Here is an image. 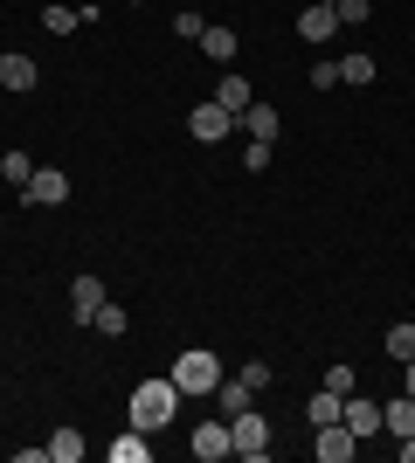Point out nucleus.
<instances>
[{
    "instance_id": "10",
    "label": "nucleus",
    "mask_w": 415,
    "mask_h": 463,
    "mask_svg": "<svg viewBox=\"0 0 415 463\" xmlns=\"http://www.w3.org/2000/svg\"><path fill=\"white\" fill-rule=\"evenodd\" d=\"M35 83H42L35 56H0V90H35Z\"/></svg>"
},
{
    "instance_id": "15",
    "label": "nucleus",
    "mask_w": 415,
    "mask_h": 463,
    "mask_svg": "<svg viewBox=\"0 0 415 463\" xmlns=\"http://www.w3.org/2000/svg\"><path fill=\"white\" fill-rule=\"evenodd\" d=\"M215 104H222V111H250V104H257V90L229 70V77H222V90H215Z\"/></svg>"
},
{
    "instance_id": "26",
    "label": "nucleus",
    "mask_w": 415,
    "mask_h": 463,
    "mask_svg": "<svg viewBox=\"0 0 415 463\" xmlns=\"http://www.w3.org/2000/svg\"><path fill=\"white\" fill-rule=\"evenodd\" d=\"M333 83H339V62L318 56V62H312V90H333Z\"/></svg>"
},
{
    "instance_id": "29",
    "label": "nucleus",
    "mask_w": 415,
    "mask_h": 463,
    "mask_svg": "<svg viewBox=\"0 0 415 463\" xmlns=\"http://www.w3.org/2000/svg\"><path fill=\"white\" fill-rule=\"evenodd\" d=\"M236 381H242V387H257V394H263V387H270V367H263V360H250V367H242Z\"/></svg>"
},
{
    "instance_id": "25",
    "label": "nucleus",
    "mask_w": 415,
    "mask_h": 463,
    "mask_svg": "<svg viewBox=\"0 0 415 463\" xmlns=\"http://www.w3.org/2000/svg\"><path fill=\"white\" fill-rule=\"evenodd\" d=\"M333 14H339V28H360V21H367V0H333Z\"/></svg>"
},
{
    "instance_id": "11",
    "label": "nucleus",
    "mask_w": 415,
    "mask_h": 463,
    "mask_svg": "<svg viewBox=\"0 0 415 463\" xmlns=\"http://www.w3.org/2000/svg\"><path fill=\"white\" fill-rule=\"evenodd\" d=\"M98 305H104V284H98V277H77V284H70V311H77V326H90Z\"/></svg>"
},
{
    "instance_id": "13",
    "label": "nucleus",
    "mask_w": 415,
    "mask_h": 463,
    "mask_svg": "<svg viewBox=\"0 0 415 463\" xmlns=\"http://www.w3.org/2000/svg\"><path fill=\"white\" fill-rule=\"evenodd\" d=\"M236 49H242L236 28H201V56L208 62H236Z\"/></svg>"
},
{
    "instance_id": "32",
    "label": "nucleus",
    "mask_w": 415,
    "mask_h": 463,
    "mask_svg": "<svg viewBox=\"0 0 415 463\" xmlns=\"http://www.w3.org/2000/svg\"><path fill=\"white\" fill-rule=\"evenodd\" d=\"M401 463H415V436H401Z\"/></svg>"
},
{
    "instance_id": "17",
    "label": "nucleus",
    "mask_w": 415,
    "mask_h": 463,
    "mask_svg": "<svg viewBox=\"0 0 415 463\" xmlns=\"http://www.w3.org/2000/svg\"><path fill=\"white\" fill-rule=\"evenodd\" d=\"M90 326H98V339H125V332H132V318H125V305H111V298H104Z\"/></svg>"
},
{
    "instance_id": "21",
    "label": "nucleus",
    "mask_w": 415,
    "mask_h": 463,
    "mask_svg": "<svg viewBox=\"0 0 415 463\" xmlns=\"http://www.w3.org/2000/svg\"><path fill=\"white\" fill-rule=\"evenodd\" d=\"M42 28H49V35H77L83 14H77V7H42Z\"/></svg>"
},
{
    "instance_id": "24",
    "label": "nucleus",
    "mask_w": 415,
    "mask_h": 463,
    "mask_svg": "<svg viewBox=\"0 0 415 463\" xmlns=\"http://www.w3.org/2000/svg\"><path fill=\"white\" fill-rule=\"evenodd\" d=\"M339 83H374V56H339Z\"/></svg>"
},
{
    "instance_id": "4",
    "label": "nucleus",
    "mask_w": 415,
    "mask_h": 463,
    "mask_svg": "<svg viewBox=\"0 0 415 463\" xmlns=\"http://www.w3.org/2000/svg\"><path fill=\"white\" fill-rule=\"evenodd\" d=\"M187 132H194L201 146H222V138L236 132V111H222L215 97H208V104H194V111H187Z\"/></svg>"
},
{
    "instance_id": "18",
    "label": "nucleus",
    "mask_w": 415,
    "mask_h": 463,
    "mask_svg": "<svg viewBox=\"0 0 415 463\" xmlns=\"http://www.w3.org/2000/svg\"><path fill=\"white\" fill-rule=\"evenodd\" d=\"M381 429H395V436H415V394H401V402L381 408Z\"/></svg>"
},
{
    "instance_id": "16",
    "label": "nucleus",
    "mask_w": 415,
    "mask_h": 463,
    "mask_svg": "<svg viewBox=\"0 0 415 463\" xmlns=\"http://www.w3.org/2000/svg\"><path fill=\"white\" fill-rule=\"evenodd\" d=\"M208 402H215V408H222V415H242V408L257 402V387H242V381H222V387H215V394H208Z\"/></svg>"
},
{
    "instance_id": "7",
    "label": "nucleus",
    "mask_w": 415,
    "mask_h": 463,
    "mask_svg": "<svg viewBox=\"0 0 415 463\" xmlns=\"http://www.w3.org/2000/svg\"><path fill=\"white\" fill-rule=\"evenodd\" d=\"M297 35L312 42V49H325V42L339 35V14H333V0H312V7L297 14Z\"/></svg>"
},
{
    "instance_id": "23",
    "label": "nucleus",
    "mask_w": 415,
    "mask_h": 463,
    "mask_svg": "<svg viewBox=\"0 0 415 463\" xmlns=\"http://www.w3.org/2000/svg\"><path fill=\"white\" fill-rule=\"evenodd\" d=\"M381 346H388V360H415V326H388Z\"/></svg>"
},
{
    "instance_id": "2",
    "label": "nucleus",
    "mask_w": 415,
    "mask_h": 463,
    "mask_svg": "<svg viewBox=\"0 0 415 463\" xmlns=\"http://www.w3.org/2000/svg\"><path fill=\"white\" fill-rule=\"evenodd\" d=\"M174 387H180V394H201V402H208V394L222 387V360H215L208 346H187V353L174 360Z\"/></svg>"
},
{
    "instance_id": "3",
    "label": "nucleus",
    "mask_w": 415,
    "mask_h": 463,
    "mask_svg": "<svg viewBox=\"0 0 415 463\" xmlns=\"http://www.w3.org/2000/svg\"><path fill=\"white\" fill-rule=\"evenodd\" d=\"M229 443H236V457L263 463L270 457V422H263L257 408H242V415H229Z\"/></svg>"
},
{
    "instance_id": "19",
    "label": "nucleus",
    "mask_w": 415,
    "mask_h": 463,
    "mask_svg": "<svg viewBox=\"0 0 415 463\" xmlns=\"http://www.w3.org/2000/svg\"><path fill=\"white\" fill-rule=\"evenodd\" d=\"M111 457H118V463H146V457H153V443H146V429H125L118 443H111Z\"/></svg>"
},
{
    "instance_id": "27",
    "label": "nucleus",
    "mask_w": 415,
    "mask_h": 463,
    "mask_svg": "<svg viewBox=\"0 0 415 463\" xmlns=\"http://www.w3.org/2000/svg\"><path fill=\"white\" fill-rule=\"evenodd\" d=\"M325 387H333V394H354V367H346V360H339V367H325Z\"/></svg>"
},
{
    "instance_id": "14",
    "label": "nucleus",
    "mask_w": 415,
    "mask_h": 463,
    "mask_svg": "<svg viewBox=\"0 0 415 463\" xmlns=\"http://www.w3.org/2000/svg\"><path fill=\"white\" fill-rule=\"evenodd\" d=\"M83 429H56V436H49V463H83Z\"/></svg>"
},
{
    "instance_id": "8",
    "label": "nucleus",
    "mask_w": 415,
    "mask_h": 463,
    "mask_svg": "<svg viewBox=\"0 0 415 463\" xmlns=\"http://www.w3.org/2000/svg\"><path fill=\"white\" fill-rule=\"evenodd\" d=\"M318 463H354V449H360V436H354V429H346V422H325V429H318Z\"/></svg>"
},
{
    "instance_id": "30",
    "label": "nucleus",
    "mask_w": 415,
    "mask_h": 463,
    "mask_svg": "<svg viewBox=\"0 0 415 463\" xmlns=\"http://www.w3.org/2000/svg\"><path fill=\"white\" fill-rule=\"evenodd\" d=\"M242 166H250V174H263V166H270V146H263V138H250V153H242Z\"/></svg>"
},
{
    "instance_id": "31",
    "label": "nucleus",
    "mask_w": 415,
    "mask_h": 463,
    "mask_svg": "<svg viewBox=\"0 0 415 463\" xmlns=\"http://www.w3.org/2000/svg\"><path fill=\"white\" fill-rule=\"evenodd\" d=\"M401 387H409V394H415V360H401Z\"/></svg>"
},
{
    "instance_id": "28",
    "label": "nucleus",
    "mask_w": 415,
    "mask_h": 463,
    "mask_svg": "<svg viewBox=\"0 0 415 463\" xmlns=\"http://www.w3.org/2000/svg\"><path fill=\"white\" fill-rule=\"evenodd\" d=\"M201 28H208L201 14H174V35H180V42H201Z\"/></svg>"
},
{
    "instance_id": "12",
    "label": "nucleus",
    "mask_w": 415,
    "mask_h": 463,
    "mask_svg": "<svg viewBox=\"0 0 415 463\" xmlns=\"http://www.w3.org/2000/svg\"><path fill=\"white\" fill-rule=\"evenodd\" d=\"M236 125H242V132H250V138H263V146H277V111H270V104H263V97H257V104H250V111H236Z\"/></svg>"
},
{
    "instance_id": "20",
    "label": "nucleus",
    "mask_w": 415,
    "mask_h": 463,
    "mask_svg": "<svg viewBox=\"0 0 415 463\" xmlns=\"http://www.w3.org/2000/svg\"><path fill=\"white\" fill-rule=\"evenodd\" d=\"M339 402H346V394H333V387H318V394H312V408H305V415H312V429L339 422Z\"/></svg>"
},
{
    "instance_id": "22",
    "label": "nucleus",
    "mask_w": 415,
    "mask_h": 463,
    "mask_svg": "<svg viewBox=\"0 0 415 463\" xmlns=\"http://www.w3.org/2000/svg\"><path fill=\"white\" fill-rule=\"evenodd\" d=\"M0 180H7V187H28V180H35V159H28V153H7V159H0Z\"/></svg>"
},
{
    "instance_id": "9",
    "label": "nucleus",
    "mask_w": 415,
    "mask_h": 463,
    "mask_svg": "<svg viewBox=\"0 0 415 463\" xmlns=\"http://www.w3.org/2000/svg\"><path fill=\"white\" fill-rule=\"evenodd\" d=\"M339 422H346L360 443H367V436H381V408L367 402V394H346V402H339Z\"/></svg>"
},
{
    "instance_id": "5",
    "label": "nucleus",
    "mask_w": 415,
    "mask_h": 463,
    "mask_svg": "<svg viewBox=\"0 0 415 463\" xmlns=\"http://www.w3.org/2000/svg\"><path fill=\"white\" fill-rule=\"evenodd\" d=\"M28 208H62V201H70V174H62V166H35V180H28Z\"/></svg>"
},
{
    "instance_id": "1",
    "label": "nucleus",
    "mask_w": 415,
    "mask_h": 463,
    "mask_svg": "<svg viewBox=\"0 0 415 463\" xmlns=\"http://www.w3.org/2000/svg\"><path fill=\"white\" fill-rule=\"evenodd\" d=\"M174 408H180V387H174V373H166V381H146V387H132V429H146V436H159V429L174 422Z\"/></svg>"
},
{
    "instance_id": "6",
    "label": "nucleus",
    "mask_w": 415,
    "mask_h": 463,
    "mask_svg": "<svg viewBox=\"0 0 415 463\" xmlns=\"http://www.w3.org/2000/svg\"><path fill=\"white\" fill-rule=\"evenodd\" d=\"M187 449H194L201 463H222V457H236V443H229V415H222V422H201L194 436H187Z\"/></svg>"
}]
</instances>
